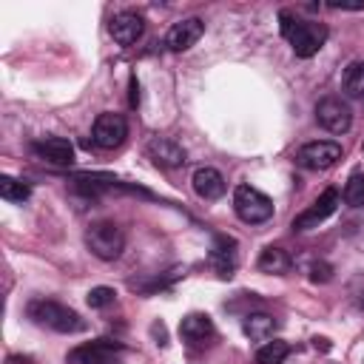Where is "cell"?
Instances as JSON below:
<instances>
[{
	"label": "cell",
	"instance_id": "obj_7",
	"mask_svg": "<svg viewBox=\"0 0 364 364\" xmlns=\"http://www.w3.org/2000/svg\"><path fill=\"white\" fill-rule=\"evenodd\" d=\"M316 119L330 134H347L353 125V111L341 97H324L316 105Z\"/></svg>",
	"mask_w": 364,
	"mask_h": 364
},
{
	"label": "cell",
	"instance_id": "obj_8",
	"mask_svg": "<svg viewBox=\"0 0 364 364\" xmlns=\"http://www.w3.org/2000/svg\"><path fill=\"white\" fill-rule=\"evenodd\" d=\"M338 199H341V196H338V191H336V188H327V191H324V193H321V196H318V199H316L304 213H299V216L293 219V228H296V230L318 228L327 216H333V213H336Z\"/></svg>",
	"mask_w": 364,
	"mask_h": 364
},
{
	"label": "cell",
	"instance_id": "obj_21",
	"mask_svg": "<svg viewBox=\"0 0 364 364\" xmlns=\"http://www.w3.org/2000/svg\"><path fill=\"white\" fill-rule=\"evenodd\" d=\"M287 355H290V344L282 338H273L256 350V364H284Z\"/></svg>",
	"mask_w": 364,
	"mask_h": 364
},
{
	"label": "cell",
	"instance_id": "obj_18",
	"mask_svg": "<svg viewBox=\"0 0 364 364\" xmlns=\"http://www.w3.org/2000/svg\"><path fill=\"white\" fill-rule=\"evenodd\" d=\"M242 330H245L247 338H253V341H264V338L273 336V330H276V318H273L270 313H247L245 321H242Z\"/></svg>",
	"mask_w": 364,
	"mask_h": 364
},
{
	"label": "cell",
	"instance_id": "obj_15",
	"mask_svg": "<svg viewBox=\"0 0 364 364\" xmlns=\"http://www.w3.org/2000/svg\"><path fill=\"white\" fill-rule=\"evenodd\" d=\"M34 154L51 165H71L74 162V145L65 136H46L34 142Z\"/></svg>",
	"mask_w": 364,
	"mask_h": 364
},
{
	"label": "cell",
	"instance_id": "obj_4",
	"mask_svg": "<svg viewBox=\"0 0 364 364\" xmlns=\"http://www.w3.org/2000/svg\"><path fill=\"white\" fill-rule=\"evenodd\" d=\"M233 210L245 225H262L273 216V199L253 185H236L233 191Z\"/></svg>",
	"mask_w": 364,
	"mask_h": 364
},
{
	"label": "cell",
	"instance_id": "obj_16",
	"mask_svg": "<svg viewBox=\"0 0 364 364\" xmlns=\"http://www.w3.org/2000/svg\"><path fill=\"white\" fill-rule=\"evenodd\" d=\"M71 185L77 193H85V196H100L105 191L119 188V182L114 176H105V173H77V176H71Z\"/></svg>",
	"mask_w": 364,
	"mask_h": 364
},
{
	"label": "cell",
	"instance_id": "obj_11",
	"mask_svg": "<svg viewBox=\"0 0 364 364\" xmlns=\"http://www.w3.org/2000/svg\"><path fill=\"white\" fill-rule=\"evenodd\" d=\"M205 34V23L199 17H185L179 23H173L165 34V46L171 51H188L191 46L199 43V37Z\"/></svg>",
	"mask_w": 364,
	"mask_h": 364
},
{
	"label": "cell",
	"instance_id": "obj_9",
	"mask_svg": "<svg viewBox=\"0 0 364 364\" xmlns=\"http://www.w3.org/2000/svg\"><path fill=\"white\" fill-rule=\"evenodd\" d=\"M179 336L188 347H208L216 338V327L208 313H188L179 321Z\"/></svg>",
	"mask_w": 364,
	"mask_h": 364
},
{
	"label": "cell",
	"instance_id": "obj_10",
	"mask_svg": "<svg viewBox=\"0 0 364 364\" xmlns=\"http://www.w3.org/2000/svg\"><path fill=\"white\" fill-rule=\"evenodd\" d=\"M122 350V344L117 341H108V338H97V341H88V344H80L68 353V364H111V358Z\"/></svg>",
	"mask_w": 364,
	"mask_h": 364
},
{
	"label": "cell",
	"instance_id": "obj_22",
	"mask_svg": "<svg viewBox=\"0 0 364 364\" xmlns=\"http://www.w3.org/2000/svg\"><path fill=\"white\" fill-rule=\"evenodd\" d=\"M0 196L6 202H26L31 196V188L28 182L23 179H14V176H0Z\"/></svg>",
	"mask_w": 364,
	"mask_h": 364
},
{
	"label": "cell",
	"instance_id": "obj_12",
	"mask_svg": "<svg viewBox=\"0 0 364 364\" xmlns=\"http://www.w3.org/2000/svg\"><path fill=\"white\" fill-rule=\"evenodd\" d=\"M145 151L154 159V165H159V168L173 171V168H182L185 165V148L179 142H173L171 136H151L148 145H145Z\"/></svg>",
	"mask_w": 364,
	"mask_h": 364
},
{
	"label": "cell",
	"instance_id": "obj_26",
	"mask_svg": "<svg viewBox=\"0 0 364 364\" xmlns=\"http://www.w3.org/2000/svg\"><path fill=\"white\" fill-rule=\"evenodd\" d=\"M128 102H131V108H136V105H139V82H136V77H134V74H131V100H128Z\"/></svg>",
	"mask_w": 364,
	"mask_h": 364
},
{
	"label": "cell",
	"instance_id": "obj_27",
	"mask_svg": "<svg viewBox=\"0 0 364 364\" xmlns=\"http://www.w3.org/2000/svg\"><path fill=\"white\" fill-rule=\"evenodd\" d=\"M330 9H353V11H361L364 3H327Z\"/></svg>",
	"mask_w": 364,
	"mask_h": 364
},
{
	"label": "cell",
	"instance_id": "obj_17",
	"mask_svg": "<svg viewBox=\"0 0 364 364\" xmlns=\"http://www.w3.org/2000/svg\"><path fill=\"white\" fill-rule=\"evenodd\" d=\"M233 247H236V242L230 236H216V242H213L210 259H213V264H216V270H219L222 279H230L233 276V267H236V250Z\"/></svg>",
	"mask_w": 364,
	"mask_h": 364
},
{
	"label": "cell",
	"instance_id": "obj_20",
	"mask_svg": "<svg viewBox=\"0 0 364 364\" xmlns=\"http://www.w3.org/2000/svg\"><path fill=\"white\" fill-rule=\"evenodd\" d=\"M341 91L350 97V100H364V63L355 60L344 68L341 74Z\"/></svg>",
	"mask_w": 364,
	"mask_h": 364
},
{
	"label": "cell",
	"instance_id": "obj_5",
	"mask_svg": "<svg viewBox=\"0 0 364 364\" xmlns=\"http://www.w3.org/2000/svg\"><path fill=\"white\" fill-rule=\"evenodd\" d=\"M128 136V119L122 114H114V111H102L97 119H94V128H91V142L102 151H114L125 142Z\"/></svg>",
	"mask_w": 364,
	"mask_h": 364
},
{
	"label": "cell",
	"instance_id": "obj_1",
	"mask_svg": "<svg viewBox=\"0 0 364 364\" xmlns=\"http://www.w3.org/2000/svg\"><path fill=\"white\" fill-rule=\"evenodd\" d=\"M279 20H282V37L290 43L293 54L301 57V60L318 54L321 46L327 43V26H321V23L299 20V17H293L290 11H282Z\"/></svg>",
	"mask_w": 364,
	"mask_h": 364
},
{
	"label": "cell",
	"instance_id": "obj_3",
	"mask_svg": "<svg viewBox=\"0 0 364 364\" xmlns=\"http://www.w3.org/2000/svg\"><path fill=\"white\" fill-rule=\"evenodd\" d=\"M85 245L97 259L114 262L125 250V230L117 222H94L85 230Z\"/></svg>",
	"mask_w": 364,
	"mask_h": 364
},
{
	"label": "cell",
	"instance_id": "obj_24",
	"mask_svg": "<svg viewBox=\"0 0 364 364\" xmlns=\"http://www.w3.org/2000/svg\"><path fill=\"white\" fill-rule=\"evenodd\" d=\"M85 299H88V304H91V307H97V310H100V307H108V304L117 299V293H114V287L100 284V287H91Z\"/></svg>",
	"mask_w": 364,
	"mask_h": 364
},
{
	"label": "cell",
	"instance_id": "obj_13",
	"mask_svg": "<svg viewBox=\"0 0 364 364\" xmlns=\"http://www.w3.org/2000/svg\"><path fill=\"white\" fill-rule=\"evenodd\" d=\"M108 31H111L114 43H119V46H134V43L142 37V31H145V17L136 14V11H119V14L111 17Z\"/></svg>",
	"mask_w": 364,
	"mask_h": 364
},
{
	"label": "cell",
	"instance_id": "obj_25",
	"mask_svg": "<svg viewBox=\"0 0 364 364\" xmlns=\"http://www.w3.org/2000/svg\"><path fill=\"white\" fill-rule=\"evenodd\" d=\"M310 279L313 282H330L333 279V267L330 264H324V262H316V264H310Z\"/></svg>",
	"mask_w": 364,
	"mask_h": 364
},
{
	"label": "cell",
	"instance_id": "obj_19",
	"mask_svg": "<svg viewBox=\"0 0 364 364\" xmlns=\"http://www.w3.org/2000/svg\"><path fill=\"white\" fill-rule=\"evenodd\" d=\"M256 267L262 270V273H276V276H282V273H287L290 270V256L282 250V247H264L262 253H259V262H256Z\"/></svg>",
	"mask_w": 364,
	"mask_h": 364
},
{
	"label": "cell",
	"instance_id": "obj_6",
	"mask_svg": "<svg viewBox=\"0 0 364 364\" xmlns=\"http://www.w3.org/2000/svg\"><path fill=\"white\" fill-rule=\"evenodd\" d=\"M341 159V145L333 139H313L299 148L296 162L307 171H327Z\"/></svg>",
	"mask_w": 364,
	"mask_h": 364
},
{
	"label": "cell",
	"instance_id": "obj_2",
	"mask_svg": "<svg viewBox=\"0 0 364 364\" xmlns=\"http://www.w3.org/2000/svg\"><path fill=\"white\" fill-rule=\"evenodd\" d=\"M26 316L34 324L54 330V333H82L85 330V321L80 318V313L54 299H31L26 304Z\"/></svg>",
	"mask_w": 364,
	"mask_h": 364
},
{
	"label": "cell",
	"instance_id": "obj_23",
	"mask_svg": "<svg viewBox=\"0 0 364 364\" xmlns=\"http://www.w3.org/2000/svg\"><path fill=\"white\" fill-rule=\"evenodd\" d=\"M341 199H344L350 208H361V205H364V173H361V171L350 173V179L344 182Z\"/></svg>",
	"mask_w": 364,
	"mask_h": 364
},
{
	"label": "cell",
	"instance_id": "obj_14",
	"mask_svg": "<svg viewBox=\"0 0 364 364\" xmlns=\"http://www.w3.org/2000/svg\"><path fill=\"white\" fill-rule=\"evenodd\" d=\"M191 185H193L196 196L205 199V202H216V199H222V196H225V188H228V185H225V176H222L216 168H208V165H202V168L193 171Z\"/></svg>",
	"mask_w": 364,
	"mask_h": 364
}]
</instances>
